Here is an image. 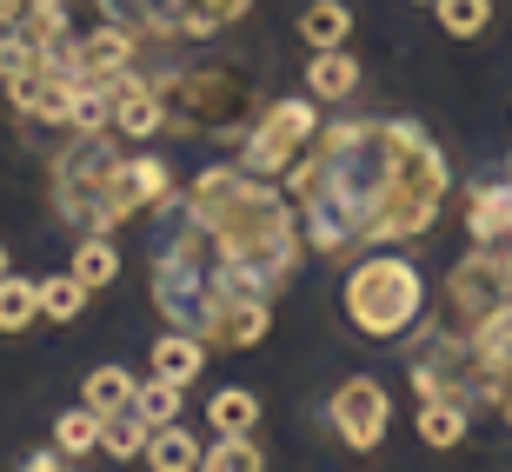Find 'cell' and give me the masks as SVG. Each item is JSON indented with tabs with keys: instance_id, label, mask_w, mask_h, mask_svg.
<instances>
[{
	"instance_id": "6da1fadb",
	"label": "cell",
	"mask_w": 512,
	"mask_h": 472,
	"mask_svg": "<svg viewBox=\"0 0 512 472\" xmlns=\"http://www.w3.org/2000/svg\"><path fill=\"white\" fill-rule=\"evenodd\" d=\"M300 213L247 167H207L187 187V227L153 253V306L193 340L240 353L273 326V293L300 266Z\"/></svg>"
},
{
	"instance_id": "7a4b0ae2",
	"label": "cell",
	"mask_w": 512,
	"mask_h": 472,
	"mask_svg": "<svg viewBox=\"0 0 512 472\" xmlns=\"http://www.w3.org/2000/svg\"><path fill=\"white\" fill-rule=\"evenodd\" d=\"M446 153L419 120H340L313 133V153L293 167V207L313 253L346 260L360 246H399L433 233L446 207Z\"/></svg>"
},
{
	"instance_id": "3957f363",
	"label": "cell",
	"mask_w": 512,
	"mask_h": 472,
	"mask_svg": "<svg viewBox=\"0 0 512 472\" xmlns=\"http://www.w3.org/2000/svg\"><path fill=\"white\" fill-rule=\"evenodd\" d=\"M419 313H426V280H419L413 260L399 253H373L346 273V320L360 326L366 340H399L413 333Z\"/></svg>"
},
{
	"instance_id": "277c9868",
	"label": "cell",
	"mask_w": 512,
	"mask_h": 472,
	"mask_svg": "<svg viewBox=\"0 0 512 472\" xmlns=\"http://www.w3.org/2000/svg\"><path fill=\"white\" fill-rule=\"evenodd\" d=\"M120 133H74V147L60 153V167H54V200H60V220H74L80 233H114V200H107V180H114V147Z\"/></svg>"
},
{
	"instance_id": "5b68a950",
	"label": "cell",
	"mask_w": 512,
	"mask_h": 472,
	"mask_svg": "<svg viewBox=\"0 0 512 472\" xmlns=\"http://www.w3.org/2000/svg\"><path fill=\"white\" fill-rule=\"evenodd\" d=\"M253 0H100V14L133 27V34H173V40H207L233 20H247Z\"/></svg>"
},
{
	"instance_id": "8992f818",
	"label": "cell",
	"mask_w": 512,
	"mask_h": 472,
	"mask_svg": "<svg viewBox=\"0 0 512 472\" xmlns=\"http://www.w3.org/2000/svg\"><path fill=\"white\" fill-rule=\"evenodd\" d=\"M313 133H320V100H273L260 120L247 127V147H240V167L260 173V180H280L300 147H313Z\"/></svg>"
},
{
	"instance_id": "52a82bcc",
	"label": "cell",
	"mask_w": 512,
	"mask_h": 472,
	"mask_svg": "<svg viewBox=\"0 0 512 472\" xmlns=\"http://www.w3.org/2000/svg\"><path fill=\"white\" fill-rule=\"evenodd\" d=\"M446 300H453V313L466 326L486 313V306H499V300H512V266H506V253L499 246H479L473 240V253L446 273Z\"/></svg>"
},
{
	"instance_id": "ba28073f",
	"label": "cell",
	"mask_w": 512,
	"mask_h": 472,
	"mask_svg": "<svg viewBox=\"0 0 512 472\" xmlns=\"http://www.w3.org/2000/svg\"><path fill=\"white\" fill-rule=\"evenodd\" d=\"M333 433H340V446H353V453H373L386 439V426H393V399H386L380 379H346L340 393H333Z\"/></svg>"
},
{
	"instance_id": "9c48e42d",
	"label": "cell",
	"mask_w": 512,
	"mask_h": 472,
	"mask_svg": "<svg viewBox=\"0 0 512 472\" xmlns=\"http://www.w3.org/2000/svg\"><path fill=\"white\" fill-rule=\"evenodd\" d=\"M173 193V167L153 160V153H120L114 160V180H107V200H114V220L127 227L140 207H167Z\"/></svg>"
},
{
	"instance_id": "30bf717a",
	"label": "cell",
	"mask_w": 512,
	"mask_h": 472,
	"mask_svg": "<svg viewBox=\"0 0 512 472\" xmlns=\"http://www.w3.org/2000/svg\"><path fill=\"white\" fill-rule=\"evenodd\" d=\"M107 87H114V133L120 140H153V133L167 127V107H160V87H153V80H140L127 67V74H114Z\"/></svg>"
},
{
	"instance_id": "8fae6325",
	"label": "cell",
	"mask_w": 512,
	"mask_h": 472,
	"mask_svg": "<svg viewBox=\"0 0 512 472\" xmlns=\"http://www.w3.org/2000/svg\"><path fill=\"white\" fill-rule=\"evenodd\" d=\"M133 27H120V20H107V27H94V34H80L74 40V60H80V74L87 80H114L133 67Z\"/></svg>"
},
{
	"instance_id": "7c38bea8",
	"label": "cell",
	"mask_w": 512,
	"mask_h": 472,
	"mask_svg": "<svg viewBox=\"0 0 512 472\" xmlns=\"http://www.w3.org/2000/svg\"><path fill=\"white\" fill-rule=\"evenodd\" d=\"M466 346H473L479 373H493V379H512V300L486 306V313L473 320V333H466Z\"/></svg>"
},
{
	"instance_id": "4fadbf2b",
	"label": "cell",
	"mask_w": 512,
	"mask_h": 472,
	"mask_svg": "<svg viewBox=\"0 0 512 472\" xmlns=\"http://www.w3.org/2000/svg\"><path fill=\"white\" fill-rule=\"evenodd\" d=\"M7 100H14L27 120H47V127H67V100H74V80H60V74H27L7 87Z\"/></svg>"
},
{
	"instance_id": "5bb4252c",
	"label": "cell",
	"mask_w": 512,
	"mask_h": 472,
	"mask_svg": "<svg viewBox=\"0 0 512 472\" xmlns=\"http://www.w3.org/2000/svg\"><path fill=\"white\" fill-rule=\"evenodd\" d=\"M360 87V60L346 54V47H313V60H306V94L313 100H346Z\"/></svg>"
},
{
	"instance_id": "9a60e30c",
	"label": "cell",
	"mask_w": 512,
	"mask_h": 472,
	"mask_svg": "<svg viewBox=\"0 0 512 472\" xmlns=\"http://www.w3.org/2000/svg\"><path fill=\"white\" fill-rule=\"evenodd\" d=\"M466 233H473L479 246H493L512 233V180H499V187H473V200H466Z\"/></svg>"
},
{
	"instance_id": "2e32d148",
	"label": "cell",
	"mask_w": 512,
	"mask_h": 472,
	"mask_svg": "<svg viewBox=\"0 0 512 472\" xmlns=\"http://www.w3.org/2000/svg\"><path fill=\"white\" fill-rule=\"evenodd\" d=\"M200 366H207V340H193V333L167 326V333H160V346H153V373L173 379V386H193V379H200Z\"/></svg>"
},
{
	"instance_id": "e0dca14e",
	"label": "cell",
	"mask_w": 512,
	"mask_h": 472,
	"mask_svg": "<svg viewBox=\"0 0 512 472\" xmlns=\"http://www.w3.org/2000/svg\"><path fill=\"white\" fill-rule=\"evenodd\" d=\"M67 127H74V133H107V127H114V87H107V80H74Z\"/></svg>"
},
{
	"instance_id": "ac0fdd59",
	"label": "cell",
	"mask_w": 512,
	"mask_h": 472,
	"mask_svg": "<svg viewBox=\"0 0 512 472\" xmlns=\"http://www.w3.org/2000/svg\"><path fill=\"white\" fill-rule=\"evenodd\" d=\"M74 280L87 286V293H100V286L120 280V246L107 240V233H87V240L74 246Z\"/></svg>"
},
{
	"instance_id": "d6986e66",
	"label": "cell",
	"mask_w": 512,
	"mask_h": 472,
	"mask_svg": "<svg viewBox=\"0 0 512 472\" xmlns=\"http://www.w3.org/2000/svg\"><path fill=\"white\" fill-rule=\"evenodd\" d=\"M419 439H426V446H439V453H446V446H459V439H466V426H473V413H466V406H453V399H419Z\"/></svg>"
},
{
	"instance_id": "ffe728a7",
	"label": "cell",
	"mask_w": 512,
	"mask_h": 472,
	"mask_svg": "<svg viewBox=\"0 0 512 472\" xmlns=\"http://www.w3.org/2000/svg\"><path fill=\"white\" fill-rule=\"evenodd\" d=\"M140 459H147L153 472H187V466H200V439L180 433V426L167 419V426H153V433H147V453H140Z\"/></svg>"
},
{
	"instance_id": "44dd1931",
	"label": "cell",
	"mask_w": 512,
	"mask_h": 472,
	"mask_svg": "<svg viewBox=\"0 0 512 472\" xmlns=\"http://www.w3.org/2000/svg\"><path fill=\"white\" fill-rule=\"evenodd\" d=\"M346 34H353V7H346V0H313L300 14L306 47H346Z\"/></svg>"
},
{
	"instance_id": "7402d4cb",
	"label": "cell",
	"mask_w": 512,
	"mask_h": 472,
	"mask_svg": "<svg viewBox=\"0 0 512 472\" xmlns=\"http://www.w3.org/2000/svg\"><path fill=\"white\" fill-rule=\"evenodd\" d=\"M133 386H140V379H133L127 366H94V373L80 379V399L107 419V413H120V406H133Z\"/></svg>"
},
{
	"instance_id": "603a6c76",
	"label": "cell",
	"mask_w": 512,
	"mask_h": 472,
	"mask_svg": "<svg viewBox=\"0 0 512 472\" xmlns=\"http://www.w3.org/2000/svg\"><path fill=\"white\" fill-rule=\"evenodd\" d=\"M34 67H40V40H34V27H27V14H20L14 27H0V87L27 80Z\"/></svg>"
},
{
	"instance_id": "cb8c5ba5",
	"label": "cell",
	"mask_w": 512,
	"mask_h": 472,
	"mask_svg": "<svg viewBox=\"0 0 512 472\" xmlns=\"http://www.w3.org/2000/svg\"><path fill=\"white\" fill-rule=\"evenodd\" d=\"M207 419H213V433H253V426H260V399H253L247 386H220V393L207 399Z\"/></svg>"
},
{
	"instance_id": "d4e9b609",
	"label": "cell",
	"mask_w": 512,
	"mask_h": 472,
	"mask_svg": "<svg viewBox=\"0 0 512 472\" xmlns=\"http://www.w3.org/2000/svg\"><path fill=\"white\" fill-rule=\"evenodd\" d=\"M147 419L133 413V406H120V413H107L100 419V453H114V459H140L147 453Z\"/></svg>"
},
{
	"instance_id": "484cf974",
	"label": "cell",
	"mask_w": 512,
	"mask_h": 472,
	"mask_svg": "<svg viewBox=\"0 0 512 472\" xmlns=\"http://www.w3.org/2000/svg\"><path fill=\"white\" fill-rule=\"evenodd\" d=\"M40 320V280H20V273H0V333H20V326Z\"/></svg>"
},
{
	"instance_id": "4316f807",
	"label": "cell",
	"mask_w": 512,
	"mask_h": 472,
	"mask_svg": "<svg viewBox=\"0 0 512 472\" xmlns=\"http://www.w3.org/2000/svg\"><path fill=\"white\" fill-rule=\"evenodd\" d=\"M200 466L207 472H260L266 453L253 446V433H213V446L200 453Z\"/></svg>"
},
{
	"instance_id": "83f0119b",
	"label": "cell",
	"mask_w": 512,
	"mask_h": 472,
	"mask_svg": "<svg viewBox=\"0 0 512 472\" xmlns=\"http://www.w3.org/2000/svg\"><path fill=\"white\" fill-rule=\"evenodd\" d=\"M433 14H439V34L479 40L486 27H493V0H433Z\"/></svg>"
},
{
	"instance_id": "f1b7e54d",
	"label": "cell",
	"mask_w": 512,
	"mask_h": 472,
	"mask_svg": "<svg viewBox=\"0 0 512 472\" xmlns=\"http://www.w3.org/2000/svg\"><path fill=\"white\" fill-rule=\"evenodd\" d=\"M54 446L67 459H80V453H100V413L80 399L74 413H60V426H54Z\"/></svg>"
},
{
	"instance_id": "f546056e",
	"label": "cell",
	"mask_w": 512,
	"mask_h": 472,
	"mask_svg": "<svg viewBox=\"0 0 512 472\" xmlns=\"http://www.w3.org/2000/svg\"><path fill=\"white\" fill-rule=\"evenodd\" d=\"M133 413L147 419V426H167V419H180V386L153 373L147 386H133Z\"/></svg>"
},
{
	"instance_id": "4dcf8cb0",
	"label": "cell",
	"mask_w": 512,
	"mask_h": 472,
	"mask_svg": "<svg viewBox=\"0 0 512 472\" xmlns=\"http://www.w3.org/2000/svg\"><path fill=\"white\" fill-rule=\"evenodd\" d=\"M80 306H87V286L74 280V273H67V280H40V313H47V320H80Z\"/></svg>"
},
{
	"instance_id": "1f68e13d",
	"label": "cell",
	"mask_w": 512,
	"mask_h": 472,
	"mask_svg": "<svg viewBox=\"0 0 512 472\" xmlns=\"http://www.w3.org/2000/svg\"><path fill=\"white\" fill-rule=\"evenodd\" d=\"M20 466L27 472H54V466H67V453H60V446H40V453H27Z\"/></svg>"
},
{
	"instance_id": "d6a6232c",
	"label": "cell",
	"mask_w": 512,
	"mask_h": 472,
	"mask_svg": "<svg viewBox=\"0 0 512 472\" xmlns=\"http://www.w3.org/2000/svg\"><path fill=\"white\" fill-rule=\"evenodd\" d=\"M27 14H67V0H20Z\"/></svg>"
},
{
	"instance_id": "836d02e7",
	"label": "cell",
	"mask_w": 512,
	"mask_h": 472,
	"mask_svg": "<svg viewBox=\"0 0 512 472\" xmlns=\"http://www.w3.org/2000/svg\"><path fill=\"white\" fill-rule=\"evenodd\" d=\"M499 413H506V426H512V386H506V399H499Z\"/></svg>"
},
{
	"instance_id": "e575fe53",
	"label": "cell",
	"mask_w": 512,
	"mask_h": 472,
	"mask_svg": "<svg viewBox=\"0 0 512 472\" xmlns=\"http://www.w3.org/2000/svg\"><path fill=\"white\" fill-rule=\"evenodd\" d=\"M499 246V253H506V266H512V233H506V240H493Z\"/></svg>"
},
{
	"instance_id": "d590c367",
	"label": "cell",
	"mask_w": 512,
	"mask_h": 472,
	"mask_svg": "<svg viewBox=\"0 0 512 472\" xmlns=\"http://www.w3.org/2000/svg\"><path fill=\"white\" fill-rule=\"evenodd\" d=\"M0 273H14V266H7V246H0Z\"/></svg>"
},
{
	"instance_id": "8d00e7d4",
	"label": "cell",
	"mask_w": 512,
	"mask_h": 472,
	"mask_svg": "<svg viewBox=\"0 0 512 472\" xmlns=\"http://www.w3.org/2000/svg\"><path fill=\"white\" fill-rule=\"evenodd\" d=\"M419 7H433V0H419Z\"/></svg>"
},
{
	"instance_id": "74e56055",
	"label": "cell",
	"mask_w": 512,
	"mask_h": 472,
	"mask_svg": "<svg viewBox=\"0 0 512 472\" xmlns=\"http://www.w3.org/2000/svg\"><path fill=\"white\" fill-rule=\"evenodd\" d=\"M0 27H7V20H0Z\"/></svg>"
}]
</instances>
